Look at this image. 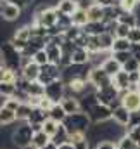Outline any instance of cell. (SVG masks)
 Here are the masks:
<instances>
[{
	"label": "cell",
	"instance_id": "obj_52",
	"mask_svg": "<svg viewBox=\"0 0 140 149\" xmlns=\"http://www.w3.org/2000/svg\"><path fill=\"white\" fill-rule=\"evenodd\" d=\"M59 149H74V146H73L71 142H66V144H62V146H59Z\"/></svg>",
	"mask_w": 140,
	"mask_h": 149
},
{
	"label": "cell",
	"instance_id": "obj_37",
	"mask_svg": "<svg viewBox=\"0 0 140 149\" xmlns=\"http://www.w3.org/2000/svg\"><path fill=\"white\" fill-rule=\"evenodd\" d=\"M16 83H5V81H2L0 83V95H3V97H12L14 95V92H16Z\"/></svg>",
	"mask_w": 140,
	"mask_h": 149
},
{
	"label": "cell",
	"instance_id": "obj_10",
	"mask_svg": "<svg viewBox=\"0 0 140 149\" xmlns=\"http://www.w3.org/2000/svg\"><path fill=\"white\" fill-rule=\"evenodd\" d=\"M19 74L28 80V81H38V76H40V66L36 64L33 59L30 57H23V64H21V71Z\"/></svg>",
	"mask_w": 140,
	"mask_h": 149
},
{
	"label": "cell",
	"instance_id": "obj_20",
	"mask_svg": "<svg viewBox=\"0 0 140 149\" xmlns=\"http://www.w3.org/2000/svg\"><path fill=\"white\" fill-rule=\"evenodd\" d=\"M118 21H119V24H126V26H130V28L139 26V16H137L133 10H123L121 16L118 17Z\"/></svg>",
	"mask_w": 140,
	"mask_h": 149
},
{
	"label": "cell",
	"instance_id": "obj_27",
	"mask_svg": "<svg viewBox=\"0 0 140 149\" xmlns=\"http://www.w3.org/2000/svg\"><path fill=\"white\" fill-rule=\"evenodd\" d=\"M66 116H68V113L64 111V108L61 104H54L50 108V111H49V118L54 120V121H57V123H62L66 120Z\"/></svg>",
	"mask_w": 140,
	"mask_h": 149
},
{
	"label": "cell",
	"instance_id": "obj_51",
	"mask_svg": "<svg viewBox=\"0 0 140 149\" xmlns=\"http://www.w3.org/2000/svg\"><path fill=\"white\" fill-rule=\"evenodd\" d=\"M95 3L100 5V7H104V9H107V7H112V5H116L119 2L118 0H95Z\"/></svg>",
	"mask_w": 140,
	"mask_h": 149
},
{
	"label": "cell",
	"instance_id": "obj_2",
	"mask_svg": "<svg viewBox=\"0 0 140 149\" xmlns=\"http://www.w3.org/2000/svg\"><path fill=\"white\" fill-rule=\"evenodd\" d=\"M62 125L66 127L69 135H73V134H87L94 123H92V120L88 118L87 113L80 111V113H74V114H68L66 120L62 121Z\"/></svg>",
	"mask_w": 140,
	"mask_h": 149
},
{
	"label": "cell",
	"instance_id": "obj_56",
	"mask_svg": "<svg viewBox=\"0 0 140 149\" xmlns=\"http://www.w3.org/2000/svg\"><path fill=\"white\" fill-rule=\"evenodd\" d=\"M28 2H31V0H28Z\"/></svg>",
	"mask_w": 140,
	"mask_h": 149
},
{
	"label": "cell",
	"instance_id": "obj_35",
	"mask_svg": "<svg viewBox=\"0 0 140 149\" xmlns=\"http://www.w3.org/2000/svg\"><path fill=\"white\" fill-rule=\"evenodd\" d=\"M111 57H114V59L123 66V64H126V63L133 57V54H132L130 50H123V52H111Z\"/></svg>",
	"mask_w": 140,
	"mask_h": 149
},
{
	"label": "cell",
	"instance_id": "obj_50",
	"mask_svg": "<svg viewBox=\"0 0 140 149\" xmlns=\"http://www.w3.org/2000/svg\"><path fill=\"white\" fill-rule=\"evenodd\" d=\"M7 3H12V5H16V7H19L21 10H24L28 5H30V2L28 0H5Z\"/></svg>",
	"mask_w": 140,
	"mask_h": 149
},
{
	"label": "cell",
	"instance_id": "obj_38",
	"mask_svg": "<svg viewBox=\"0 0 140 149\" xmlns=\"http://www.w3.org/2000/svg\"><path fill=\"white\" fill-rule=\"evenodd\" d=\"M116 144H118V149H140L139 146H137L130 137H128V135H123Z\"/></svg>",
	"mask_w": 140,
	"mask_h": 149
},
{
	"label": "cell",
	"instance_id": "obj_30",
	"mask_svg": "<svg viewBox=\"0 0 140 149\" xmlns=\"http://www.w3.org/2000/svg\"><path fill=\"white\" fill-rule=\"evenodd\" d=\"M87 14H88V19H90V21L99 23V21H104L105 10H104V7H100V5H97V3H95L90 10H87Z\"/></svg>",
	"mask_w": 140,
	"mask_h": 149
},
{
	"label": "cell",
	"instance_id": "obj_13",
	"mask_svg": "<svg viewBox=\"0 0 140 149\" xmlns=\"http://www.w3.org/2000/svg\"><path fill=\"white\" fill-rule=\"evenodd\" d=\"M128 120H130V111H128L123 104H119V106H116V108L112 109V121H114V123H118V125H121V127L126 128Z\"/></svg>",
	"mask_w": 140,
	"mask_h": 149
},
{
	"label": "cell",
	"instance_id": "obj_18",
	"mask_svg": "<svg viewBox=\"0 0 140 149\" xmlns=\"http://www.w3.org/2000/svg\"><path fill=\"white\" fill-rule=\"evenodd\" d=\"M45 50H47V56H49V61L52 63V64H61V59H62V49L59 47V45H54V43H49L47 47H45Z\"/></svg>",
	"mask_w": 140,
	"mask_h": 149
},
{
	"label": "cell",
	"instance_id": "obj_54",
	"mask_svg": "<svg viewBox=\"0 0 140 149\" xmlns=\"http://www.w3.org/2000/svg\"><path fill=\"white\" fill-rule=\"evenodd\" d=\"M3 81V68H0V83Z\"/></svg>",
	"mask_w": 140,
	"mask_h": 149
},
{
	"label": "cell",
	"instance_id": "obj_41",
	"mask_svg": "<svg viewBox=\"0 0 140 149\" xmlns=\"http://www.w3.org/2000/svg\"><path fill=\"white\" fill-rule=\"evenodd\" d=\"M135 127H140V111H132L130 113V120H128V125H126V132L135 128Z\"/></svg>",
	"mask_w": 140,
	"mask_h": 149
},
{
	"label": "cell",
	"instance_id": "obj_28",
	"mask_svg": "<svg viewBox=\"0 0 140 149\" xmlns=\"http://www.w3.org/2000/svg\"><path fill=\"white\" fill-rule=\"evenodd\" d=\"M71 19H73V24H74V26H80V28H83L85 24H88V23H90L87 10H81V9H78V10L71 16Z\"/></svg>",
	"mask_w": 140,
	"mask_h": 149
},
{
	"label": "cell",
	"instance_id": "obj_40",
	"mask_svg": "<svg viewBox=\"0 0 140 149\" xmlns=\"http://www.w3.org/2000/svg\"><path fill=\"white\" fill-rule=\"evenodd\" d=\"M33 61H35L38 66H45V64H49V63H50L45 49H42V50H38V52H36L35 56H33Z\"/></svg>",
	"mask_w": 140,
	"mask_h": 149
},
{
	"label": "cell",
	"instance_id": "obj_53",
	"mask_svg": "<svg viewBox=\"0 0 140 149\" xmlns=\"http://www.w3.org/2000/svg\"><path fill=\"white\" fill-rule=\"evenodd\" d=\"M43 149H59V148H57V146H55L54 142H50V144H47V146H45Z\"/></svg>",
	"mask_w": 140,
	"mask_h": 149
},
{
	"label": "cell",
	"instance_id": "obj_5",
	"mask_svg": "<svg viewBox=\"0 0 140 149\" xmlns=\"http://www.w3.org/2000/svg\"><path fill=\"white\" fill-rule=\"evenodd\" d=\"M45 97L50 99L54 104H61V101L66 97V83L62 80H55L45 85Z\"/></svg>",
	"mask_w": 140,
	"mask_h": 149
},
{
	"label": "cell",
	"instance_id": "obj_32",
	"mask_svg": "<svg viewBox=\"0 0 140 149\" xmlns=\"http://www.w3.org/2000/svg\"><path fill=\"white\" fill-rule=\"evenodd\" d=\"M130 49H132V42L128 38H116L111 52H123V50H130Z\"/></svg>",
	"mask_w": 140,
	"mask_h": 149
},
{
	"label": "cell",
	"instance_id": "obj_29",
	"mask_svg": "<svg viewBox=\"0 0 140 149\" xmlns=\"http://www.w3.org/2000/svg\"><path fill=\"white\" fill-rule=\"evenodd\" d=\"M26 92L30 94V97H43L45 95V85H42L40 81H30Z\"/></svg>",
	"mask_w": 140,
	"mask_h": 149
},
{
	"label": "cell",
	"instance_id": "obj_17",
	"mask_svg": "<svg viewBox=\"0 0 140 149\" xmlns=\"http://www.w3.org/2000/svg\"><path fill=\"white\" fill-rule=\"evenodd\" d=\"M45 120H49V111H45L42 108H33V111H31L26 123H30V125H43Z\"/></svg>",
	"mask_w": 140,
	"mask_h": 149
},
{
	"label": "cell",
	"instance_id": "obj_26",
	"mask_svg": "<svg viewBox=\"0 0 140 149\" xmlns=\"http://www.w3.org/2000/svg\"><path fill=\"white\" fill-rule=\"evenodd\" d=\"M52 142L59 148V146H62V144H66V142H69V132L66 130V127L61 123L59 125V130L55 132V135L52 137Z\"/></svg>",
	"mask_w": 140,
	"mask_h": 149
},
{
	"label": "cell",
	"instance_id": "obj_59",
	"mask_svg": "<svg viewBox=\"0 0 140 149\" xmlns=\"http://www.w3.org/2000/svg\"><path fill=\"white\" fill-rule=\"evenodd\" d=\"M0 2H2V0H0Z\"/></svg>",
	"mask_w": 140,
	"mask_h": 149
},
{
	"label": "cell",
	"instance_id": "obj_24",
	"mask_svg": "<svg viewBox=\"0 0 140 149\" xmlns=\"http://www.w3.org/2000/svg\"><path fill=\"white\" fill-rule=\"evenodd\" d=\"M52 139L42 130V132H35L33 135V141H31V149H43L47 144H50Z\"/></svg>",
	"mask_w": 140,
	"mask_h": 149
},
{
	"label": "cell",
	"instance_id": "obj_22",
	"mask_svg": "<svg viewBox=\"0 0 140 149\" xmlns=\"http://www.w3.org/2000/svg\"><path fill=\"white\" fill-rule=\"evenodd\" d=\"M112 85H114L118 90H128V87H130V74L121 70L119 73L112 78Z\"/></svg>",
	"mask_w": 140,
	"mask_h": 149
},
{
	"label": "cell",
	"instance_id": "obj_46",
	"mask_svg": "<svg viewBox=\"0 0 140 149\" xmlns=\"http://www.w3.org/2000/svg\"><path fill=\"white\" fill-rule=\"evenodd\" d=\"M95 149H118V144L114 141H100L95 144Z\"/></svg>",
	"mask_w": 140,
	"mask_h": 149
},
{
	"label": "cell",
	"instance_id": "obj_39",
	"mask_svg": "<svg viewBox=\"0 0 140 149\" xmlns=\"http://www.w3.org/2000/svg\"><path fill=\"white\" fill-rule=\"evenodd\" d=\"M83 33V28H80V26H71V28H68L66 31H64V37H66V40H69V42H74L76 38L80 37Z\"/></svg>",
	"mask_w": 140,
	"mask_h": 149
},
{
	"label": "cell",
	"instance_id": "obj_15",
	"mask_svg": "<svg viewBox=\"0 0 140 149\" xmlns=\"http://www.w3.org/2000/svg\"><path fill=\"white\" fill-rule=\"evenodd\" d=\"M55 9L66 16H73L78 10V0H57Z\"/></svg>",
	"mask_w": 140,
	"mask_h": 149
},
{
	"label": "cell",
	"instance_id": "obj_16",
	"mask_svg": "<svg viewBox=\"0 0 140 149\" xmlns=\"http://www.w3.org/2000/svg\"><path fill=\"white\" fill-rule=\"evenodd\" d=\"M61 106L64 108V111L68 113V114H74V113H80V111H81L80 99L71 97V95H66V97L61 101Z\"/></svg>",
	"mask_w": 140,
	"mask_h": 149
},
{
	"label": "cell",
	"instance_id": "obj_48",
	"mask_svg": "<svg viewBox=\"0 0 140 149\" xmlns=\"http://www.w3.org/2000/svg\"><path fill=\"white\" fill-rule=\"evenodd\" d=\"M137 3L139 0H119V5L123 7V10H133Z\"/></svg>",
	"mask_w": 140,
	"mask_h": 149
},
{
	"label": "cell",
	"instance_id": "obj_43",
	"mask_svg": "<svg viewBox=\"0 0 140 149\" xmlns=\"http://www.w3.org/2000/svg\"><path fill=\"white\" fill-rule=\"evenodd\" d=\"M128 40H130L132 43H140V24L130 30V33H128Z\"/></svg>",
	"mask_w": 140,
	"mask_h": 149
},
{
	"label": "cell",
	"instance_id": "obj_14",
	"mask_svg": "<svg viewBox=\"0 0 140 149\" xmlns=\"http://www.w3.org/2000/svg\"><path fill=\"white\" fill-rule=\"evenodd\" d=\"M105 31H107V28H105L104 21H99V23L90 21L88 24L83 26V33L85 35H90V37H100V35H104Z\"/></svg>",
	"mask_w": 140,
	"mask_h": 149
},
{
	"label": "cell",
	"instance_id": "obj_47",
	"mask_svg": "<svg viewBox=\"0 0 140 149\" xmlns=\"http://www.w3.org/2000/svg\"><path fill=\"white\" fill-rule=\"evenodd\" d=\"M3 106H5V108H9V109H12V111H17V108L21 106V102H19L17 99H14V97H7Z\"/></svg>",
	"mask_w": 140,
	"mask_h": 149
},
{
	"label": "cell",
	"instance_id": "obj_42",
	"mask_svg": "<svg viewBox=\"0 0 140 149\" xmlns=\"http://www.w3.org/2000/svg\"><path fill=\"white\" fill-rule=\"evenodd\" d=\"M123 71H126V73H133V71H140V63L135 59V57H132L126 64H123Z\"/></svg>",
	"mask_w": 140,
	"mask_h": 149
},
{
	"label": "cell",
	"instance_id": "obj_49",
	"mask_svg": "<svg viewBox=\"0 0 140 149\" xmlns=\"http://www.w3.org/2000/svg\"><path fill=\"white\" fill-rule=\"evenodd\" d=\"M95 5V0H78V9L81 10H90Z\"/></svg>",
	"mask_w": 140,
	"mask_h": 149
},
{
	"label": "cell",
	"instance_id": "obj_45",
	"mask_svg": "<svg viewBox=\"0 0 140 149\" xmlns=\"http://www.w3.org/2000/svg\"><path fill=\"white\" fill-rule=\"evenodd\" d=\"M130 26H126V24H119L118 26V30H116V38H128V33H130Z\"/></svg>",
	"mask_w": 140,
	"mask_h": 149
},
{
	"label": "cell",
	"instance_id": "obj_25",
	"mask_svg": "<svg viewBox=\"0 0 140 149\" xmlns=\"http://www.w3.org/2000/svg\"><path fill=\"white\" fill-rule=\"evenodd\" d=\"M102 70H104L105 73L111 76V78H114L116 74L123 70V66H121V64H119L114 57H109V59H105V63L102 64Z\"/></svg>",
	"mask_w": 140,
	"mask_h": 149
},
{
	"label": "cell",
	"instance_id": "obj_21",
	"mask_svg": "<svg viewBox=\"0 0 140 149\" xmlns=\"http://www.w3.org/2000/svg\"><path fill=\"white\" fill-rule=\"evenodd\" d=\"M71 61H73V64H88L90 63V52L87 49H83V47H78L73 52Z\"/></svg>",
	"mask_w": 140,
	"mask_h": 149
},
{
	"label": "cell",
	"instance_id": "obj_31",
	"mask_svg": "<svg viewBox=\"0 0 140 149\" xmlns=\"http://www.w3.org/2000/svg\"><path fill=\"white\" fill-rule=\"evenodd\" d=\"M33 111V106L30 104V102H21V106L17 108V121H28V118H30V114Z\"/></svg>",
	"mask_w": 140,
	"mask_h": 149
},
{
	"label": "cell",
	"instance_id": "obj_33",
	"mask_svg": "<svg viewBox=\"0 0 140 149\" xmlns=\"http://www.w3.org/2000/svg\"><path fill=\"white\" fill-rule=\"evenodd\" d=\"M59 125H61V123H57V121H54V120L49 118V120H45V123H43V132L52 139V137L55 135V132L59 130Z\"/></svg>",
	"mask_w": 140,
	"mask_h": 149
},
{
	"label": "cell",
	"instance_id": "obj_58",
	"mask_svg": "<svg viewBox=\"0 0 140 149\" xmlns=\"http://www.w3.org/2000/svg\"><path fill=\"white\" fill-rule=\"evenodd\" d=\"M28 149H31V148H28Z\"/></svg>",
	"mask_w": 140,
	"mask_h": 149
},
{
	"label": "cell",
	"instance_id": "obj_3",
	"mask_svg": "<svg viewBox=\"0 0 140 149\" xmlns=\"http://www.w3.org/2000/svg\"><path fill=\"white\" fill-rule=\"evenodd\" d=\"M33 135H35V132H33L31 125L26 123V121H23L17 128L12 130V134H10V141H12V144H14L16 148L28 149V148H31Z\"/></svg>",
	"mask_w": 140,
	"mask_h": 149
},
{
	"label": "cell",
	"instance_id": "obj_19",
	"mask_svg": "<svg viewBox=\"0 0 140 149\" xmlns=\"http://www.w3.org/2000/svg\"><path fill=\"white\" fill-rule=\"evenodd\" d=\"M16 120H17L16 111L9 109V108H5V106H0V127H9V125H12Z\"/></svg>",
	"mask_w": 140,
	"mask_h": 149
},
{
	"label": "cell",
	"instance_id": "obj_6",
	"mask_svg": "<svg viewBox=\"0 0 140 149\" xmlns=\"http://www.w3.org/2000/svg\"><path fill=\"white\" fill-rule=\"evenodd\" d=\"M62 76V68L57 66V64H45V66H40V76H38V81L42 85H49L55 80H61Z\"/></svg>",
	"mask_w": 140,
	"mask_h": 149
},
{
	"label": "cell",
	"instance_id": "obj_8",
	"mask_svg": "<svg viewBox=\"0 0 140 149\" xmlns=\"http://www.w3.org/2000/svg\"><path fill=\"white\" fill-rule=\"evenodd\" d=\"M87 114H88V118L92 120L94 125L105 123V121L112 120V109H111L109 106H104V104H95Z\"/></svg>",
	"mask_w": 140,
	"mask_h": 149
},
{
	"label": "cell",
	"instance_id": "obj_4",
	"mask_svg": "<svg viewBox=\"0 0 140 149\" xmlns=\"http://www.w3.org/2000/svg\"><path fill=\"white\" fill-rule=\"evenodd\" d=\"M95 97H97V102H99V104L109 106L111 109H114L116 106L121 104L119 90H118L114 85H109V87H105V88H99V90L95 92Z\"/></svg>",
	"mask_w": 140,
	"mask_h": 149
},
{
	"label": "cell",
	"instance_id": "obj_23",
	"mask_svg": "<svg viewBox=\"0 0 140 149\" xmlns=\"http://www.w3.org/2000/svg\"><path fill=\"white\" fill-rule=\"evenodd\" d=\"M69 142L74 146V149H90V141L87 134H73L69 135Z\"/></svg>",
	"mask_w": 140,
	"mask_h": 149
},
{
	"label": "cell",
	"instance_id": "obj_11",
	"mask_svg": "<svg viewBox=\"0 0 140 149\" xmlns=\"http://www.w3.org/2000/svg\"><path fill=\"white\" fill-rule=\"evenodd\" d=\"M21 16H23V10H21L19 7H16V5H12V3H7L5 0L0 2V17H2L3 21L12 23V21L21 19Z\"/></svg>",
	"mask_w": 140,
	"mask_h": 149
},
{
	"label": "cell",
	"instance_id": "obj_36",
	"mask_svg": "<svg viewBox=\"0 0 140 149\" xmlns=\"http://www.w3.org/2000/svg\"><path fill=\"white\" fill-rule=\"evenodd\" d=\"M87 50L88 52H99L102 50V45H100V37H90L87 40Z\"/></svg>",
	"mask_w": 140,
	"mask_h": 149
},
{
	"label": "cell",
	"instance_id": "obj_57",
	"mask_svg": "<svg viewBox=\"0 0 140 149\" xmlns=\"http://www.w3.org/2000/svg\"><path fill=\"white\" fill-rule=\"evenodd\" d=\"M139 3H140V0H139Z\"/></svg>",
	"mask_w": 140,
	"mask_h": 149
},
{
	"label": "cell",
	"instance_id": "obj_1",
	"mask_svg": "<svg viewBox=\"0 0 140 149\" xmlns=\"http://www.w3.org/2000/svg\"><path fill=\"white\" fill-rule=\"evenodd\" d=\"M0 57H2V68L3 70H10L19 73L21 71V64H23V52L17 50L10 40L0 43Z\"/></svg>",
	"mask_w": 140,
	"mask_h": 149
},
{
	"label": "cell",
	"instance_id": "obj_9",
	"mask_svg": "<svg viewBox=\"0 0 140 149\" xmlns=\"http://www.w3.org/2000/svg\"><path fill=\"white\" fill-rule=\"evenodd\" d=\"M88 81H90L97 90H99V88H105V87H109V85H112V78L105 73L104 70H102V66H99V68H92L90 76H88Z\"/></svg>",
	"mask_w": 140,
	"mask_h": 149
},
{
	"label": "cell",
	"instance_id": "obj_12",
	"mask_svg": "<svg viewBox=\"0 0 140 149\" xmlns=\"http://www.w3.org/2000/svg\"><path fill=\"white\" fill-rule=\"evenodd\" d=\"M121 104L128 111H140V92H126L125 97H121Z\"/></svg>",
	"mask_w": 140,
	"mask_h": 149
},
{
	"label": "cell",
	"instance_id": "obj_7",
	"mask_svg": "<svg viewBox=\"0 0 140 149\" xmlns=\"http://www.w3.org/2000/svg\"><path fill=\"white\" fill-rule=\"evenodd\" d=\"M31 40V30H30V24H23V26H19V28H16V31L12 33V37H10V43L17 49V50H24L26 49V45H28V42Z\"/></svg>",
	"mask_w": 140,
	"mask_h": 149
},
{
	"label": "cell",
	"instance_id": "obj_34",
	"mask_svg": "<svg viewBox=\"0 0 140 149\" xmlns=\"http://www.w3.org/2000/svg\"><path fill=\"white\" fill-rule=\"evenodd\" d=\"M114 40H116V37H114L112 33H107V31H105L104 35H100V45H102V50H104V52H111Z\"/></svg>",
	"mask_w": 140,
	"mask_h": 149
},
{
	"label": "cell",
	"instance_id": "obj_55",
	"mask_svg": "<svg viewBox=\"0 0 140 149\" xmlns=\"http://www.w3.org/2000/svg\"><path fill=\"white\" fill-rule=\"evenodd\" d=\"M0 68H2V57H0Z\"/></svg>",
	"mask_w": 140,
	"mask_h": 149
},
{
	"label": "cell",
	"instance_id": "obj_44",
	"mask_svg": "<svg viewBox=\"0 0 140 149\" xmlns=\"http://www.w3.org/2000/svg\"><path fill=\"white\" fill-rule=\"evenodd\" d=\"M126 135H128V137H130V139H132V141H133V142L140 148V127H135V128L128 130V132H126Z\"/></svg>",
	"mask_w": 140,
	"mask_h": 149
}]
</instances>
